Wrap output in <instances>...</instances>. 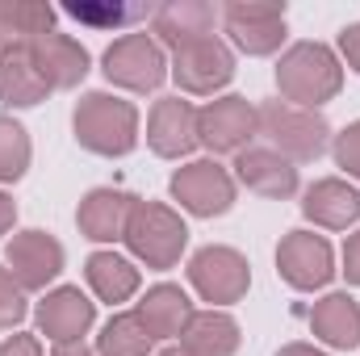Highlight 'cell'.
I'll list each match as a JSON object with an SVG mask.
<instances>
[{
  "mask_svg": "<svg viewBox=\"0 0 360 356\" xmlns=\"http://www.w3.org/2000/svg\"><path fill=\"white\" fill-rule=\"evenodd\" d=\"M276 89L297 109H319L344 89V68L323 42H297L276 63Z\"/></svg>",
  "mask_w": 360,
  "mask_h": 356,
  "instance_id": "1",
  "label": "cell"
},
{
  "mask_svg": "<svg viewBox=\"0 0 360 356\" xmlns=\"http://www.w3.org/2000/svg\"><path fill=\"white\" fill-rule=\"evenodd\" d=\"M72 130L76 143L92 155H130L139 143V109L122 96L109 92H89L80 96L76 113H72Z\"/></svg>",
  "mask_w": 360,
  "mask_h": 356,
  "instance_id": "2",
  "label": "cell"
},
{
  "mask_svg": "<svg viewBox=\"0 0 360 356\" xmlns=\"http://www.w3.org/2000/svg\"><path fill=\"white\" fill-rule=\"evenodd\" d=\"M122 239L147 268H172L188 243V231L176 210H168L160 201H134Z\"/></svg>",
  "mask_w": 360,
  "mask_h": 356,
  "instance_id": "3",
  "label": "cell"
},
{
  "mask_svg": "<svg viewBox=\"0 0 360 356\" xmlns=\"http://www.w3.org/2000/svg\"><path fill=\"white\" fill-rule=\"evenodd\" d=\"M256 117H260V130L272 139V147L297 164L319 160L327 147V134H331V126L319 109H297L289 101H269Z\"/></svg>",
  "mask_w": 360,
  "mask_h": 356,
  "instance_id": "4",
  "label": "cell"
},
{
  "mask_svg": "<svg viewBox=\"0 0 360 356\" xmlns=\"http://www.w3.org/2000/svg\"><path fill=\"white\" fill-rule=\"evenodd\" d=\"M164 76H168L164 51L147 34H126V38H117L105 51V80L117 84V89L151 92V89L164 84Z\"/></svg>",
  "mask_w": 360,
  "mask_h": 356,
  "instance_id": "5",
  "label": "cell"
},
{
  "mask_svg": "<svg viewBox=\"0 0 360 356\" xmlns=\"http://www.w3.org/2000/svg\"><path fill=\"white\" fill-rule=\"evenodd\" d=\"M188 281L193 289L214 302V306H226V302H239L252 285V268L248 260L235 252V248H201L193 260H188Z\"/></svg>",
  "mask_w": 360,
  "mask_h": 356,
  "instance_id": "6",
  "label": "cell"
},
{
  "mask_svg": "<svg viewBox=\"0 0 360 356\" xmlns=\"http://www.w3.org/2000/svg\"><path fill=\"white\" fill-rule=\"evenodd\" d=\"M172 197L197 218H218L235 205V180L214 160H197L172 177Z\"/></svg>",
  "mask_w": 360,
  "mask_h": 356,
  "instance_id": "7",
  "label": "cell"
},
{
  "mask_svg": "<svg viewBox=\"0 0 360 356\" xmlns=\"http://www.w3.org/2000/svg\"><path fill=\"white\" fill-rule=\"evenodd\" d=\"M256 130H260V117H256V109L243 96L210 101L197 113V143H205L214 155H222V151H248V139Z\"/></svg>",
  "mask_w": 360,
  "mask_h": 356,
  "instance_id": "8",
  "label": "cell"
},
{
  "mask_svg": "<svg viewBox=\"0 0 360 356\" xmlns=\"http://www.w3.org/2000/svg\"><path fill=\"white\" fill-rule=\"evenodd\" d=\"M172 76L184 92H218L231 84L235 76V55L226 51V42L218 38H201V42H188L172 55Z\"/></svg>",
  "mask_w": 360,
  "mask_h": 356,
  "instance_id": "9",
  "label": "cell"
},
{
  "mask_svg": "<svg viewBox=\"0 0 360 356\" xmlns=\"http://www.w3.org/2000/svg\"><path fill=\"white\" fill-rule=\"evenodd\" d=\"M226 34L248 55H272L285 38V4H260V0H235L222 8Z\"/></svg>",
  "mask_w": 360,
  "mask_h": 356,
  "instance_id": "10",
  "label": "cell"
},
{
  "mask_svg": "<svg viewBox=\"0 0 360 356\" xmlns=\"http://www.w3.org/2000/svg\"><path fill=\"white\" fill-rule=\"evenodd\" d=\"M276 268L281 276L293 285V289H323L335 272L331 260V243L323 235H310V231H289L276 248Z\"/></svg>",
  "mask_w": 360,
  "mask_h": 356,
  "instance_id": "11",
  "label": "cell"
},
{
  "mask_svg": "<svg viewBox=\"0 0 360 356\" xmlns=\"http://www.w3.org/2000/svg\"><path fill=\"white\" fill-rule=\"evenodd\" d=\"M4 265L21 289H46V281L63 272V243L46 231H21L4 248Z\"/></svg>",
  "mask_w": 360,
  "mask_h": 356,
  "instance_id": "12",
  "label": "cell"
},
{
  "mask_svg": "<svg viewBox=\"0 0 360 356\" xmlns=\"http://www.w3.org/2000/svg\"><path fill=\"white\" fill-rule=\"evenodd\" d=\"M147 143L155 155L164 160H180L197 147V109L180 96H164L155 101L151 109V122H147Z\"/></svg>",
  "mask_w": 360,
  "mask_h": 356,
  "instance_id": "13",
  "label": "cell"
},
{
  "mask_svg": "<svg viewBox=\"0 0 360 356\" xmlns=\"http://www.w3.org/2000/svg\"><path fill=\"white\" fill-rule=\"evenodd\" d=\"M38 327L55 344H80V336L92 327V302L80 289L63 285L38 302Z\"/></svg>",
  "mask_w": 360,
  "mask_h": 356,
  "instance_id": "14",
  "label": "cell"
},
{
  "mask_svg": "<svg viewBox=\"0 0 360 356\" xmlns=\"http://www.w3.org/2000/svg\"><path fill=\"white\" fill-rule=\"evenodd\" d=\"M30 55H34V63H38V72H42V80L51 89H76L84 80V72H89V51L76 38L55 34V30L46 38L30 42Z\"/></svg>",
  "mask_w": 360,
  "mask_h": 356,
  "instance_id": "15",
  "label": "cell"
},
{
  "mask_svg": "<svg viewBox=\"0 0 360 356\" xmlns=\"http://www.w3.org/2000/svg\"><path fill=\"white\" fill-rule=\"evenodd\" d=\"M235 172H239V180H243L252 193H260V197H293V193H297V168H293L281 151H269V147H248V151H239Z\"/></svg>",
  "mask_w": 360,
  "mask_h": 356,
  "instance_id": "16",
  "label": "cell"
},
{
  "mask_svg": "<svg viewBox=\"0 0 360 356\" xmlns=\"http://www.w3.org/2000/svg\"><path fill=\"white\" fill-rule=\"evenodd\" d=\"M130 210H134V197L122 193V189H92L89 197L80 201V231L96 239V243H113L126 235V222H130Z\"/></svg>",
  "mask_w": 360,
  "mask_h": 356,
  "instance_id": "17",
  "label": "cell"
},
{
  "mask_svg": "<svg viewBox=\"0 0 360 356\" xmlns=\"http://www.w3.org/2000/svg\"><path fill=\"white\" fill-rule=\"evenodd\" d=\"M51 84L42 80L30 46H0V101L13 109H30L46 101Z\"/></svg>",
  "mask_w": 360,
  "mask_h": 356,
  "instance_id": "18",
  "label": "cell"
},
{
  "mask_svg": "<svg viewBox=\"0 0 360 356\" xmlns=\"http://www.w3.org/2000/svg\"><path fill=\"white\" fill-rule=\"evenodd\" d=\"M302 214L310 218V222H319V227H331V231H344V227H352L360 214V197L356 189L348 184V180H314L310 189H306V201H302Z\"/></svg>",
  "mask_w": 360,
  "mask_h": 356,
  "instance_id": "19",
  "label": "cell"
},
{
  "mask_svg": "<svg viewBox=\"0 0 360 356\" xmlns=\"http://www.w3.org/2000/svg\"><path fill=\"white\" fill-rule=\"evenodd\" d=\"M214 4L205 0H172L164 8H155V34L180 51L188 42H201V38H214Z\"/></svg>",
  "mask_w": 360,
  "mask_h": 356,
  "instance_id": "20",
  "label": "cell"
},
{
  "mask_svg": "<svg viewBox=\"0 0 360 356\" xmlns=\"http://www.w3.org/2000/svg\"><path fill=\"white\" fill-rule=\"evenodd\" d=\"M134 314L143 319L151 340H172V336H184V327L193 319V302L184 298L180 285H155V289H147V298L139 302Z\"/></svg>",
  "mask_w": 360,
  "mask_h": 356,
  "instance_id": "21",
  "label": "cell"
},
{
  "mask_svg": "<svg viewBox=\"0 0 360 356\" xmlns=\"http://www.w3.org/2000/svg\"><path fill=\"white\" fill-rule=\"evenodd\" d=\"M180 348L188 356H235L239 352V323L222 310H193L184 336H180Z\"/></svg>",
  "mask_w": 360,
  "mask_h": 356,
  "instance_id": "22",
  "label": "cell"
},
{
  "mask_svg": "<svg viewBox=\"0 0 360 356\" xmlns=\"http://www.w3.org/2000/svg\"><path fill=\"white\" fill-rule=\"evenodd\" d=\"M310 327L331 348H356L360 344V306L348 293H327L323 302H314Z\"/></svg>",
  "mask_w": 360,
  "mask_h": 356,
  "instance_id": "23",
  "label": "cell"
},
{
  "mask_svg": "<svg viewBox=\"0 0 360 356\" xmlns=\"http://www.w3.org/2000/svg\"><path fill=\"white\" fill-rule=\"evenodd\" d=\"M55 25V8L42 0H0V46H30L46 38Z\"/></svg>",
  "mask_w": 360,
  "mask_h": 356,
  "instance_id": "24",
  "label": "cell"
},
{
  "mask_svg": "<svg viewBox=\"0 0 360 356\" xmlns=\"http://www.w3.org/2000/svg\"><path fill=\"white\" fill-rule=\"evenodd\" d=\"M84 276H89L92 293L101 302H126L139 289V268L117 252H92L89 265H84Z\"/></svg>",
  "mask_w": 360,
  "mask_h": 356,
  "instance_id": "25",
  "label": "cell"
},
{
  "mask_svg": "<svg viewBox=\"0 0 360 356\" xmlns=\"http://www.w3.org/2000/svg\"><path fill=\"white\" fill-rule=\"evenodd\" d=\"M151 344H155V340H151V331L143 327L139 314H117V319H109L105 331H101V340H96L101 356H147Z\"/></svg>",
  "mask_w": 360,
  "mask_h": 356,
  "instance_id": "26",
  "label": "cell"
},
{
  "mask_svg": "<svg viewBox=\"0 0 360 356\" xmlns=\"http://www.w3.org/2000/svg\"><path fill=\"white\" fill-rule=\"evenodd\" d=\"M30 168V134L21 122L0 117V184L21 180Z\"/></svg>",
  "mask_w": 360,
  "mask_h": 356,
  "instance_id": "27",
  "label": "cell"
},
{
  "mask_svg": "<svg viewBox=\"0 0 360 356\" xmlns=\"http://www.w3.org/2000/svg\"><path fill=\"white\" fill-rule=\"evenodd\" d=\"M68 13L89 25H130L139 17H151V4H68Z\"/></svg>",
  "mask_w": 360,
  "mask_h": 356,
  "instance_id": "28",
  "label": "cell"
},
{
  "mask_svg": "<svg viewBox=\"0 0 360 356\" xmlns=\"http://www.w3.org/2000/svg\"><path fill=\"white\" fill-rule=\"evenodd\" d=\"M21 319H25V289L13 281L8 268H0V331L17 327Z\"/></svg>",
  "mask_w": 360,
  "mask_h": 356,
  "instance_id": "29",
  "label": "cell"
},
{
  "mask_svg": "<svg viewBox=\"0 0 360 356\" xmlns=\"http://www.w3.org/2000/svg\"><path fill=\"white\" fill-rule=\"evenodd\" d=\"M335 164L360 180V122H352L344 134H335Z\"/></svg>",
  "mask_w": 360,
  "mask_h": 356,
  "instance_id": "30",
  "label": "cell"
},
{
  "mask_svg": "<svg viewBox=\"0 0 360 356\" xmlns=\"http://www.w3.org/2000/svg\"><path fill=\"white\" fill-rule=\"evenodd\" d=\"M0 356H42V344L34 336H8L0 344Z\"/></svg>",
  "mask_w": 360,
  "mask_h": 356,
  "instance_id": "31",
  "label": "cell"
},
{
  "mask_svg": "<svg viewBox=\"0 0 360 356\" xmlns=\"http://www.w3.org/2000/svg\"><path fill=\"white\" fill-rule=\"evenodd\" d=\"M340 51H344V59L360 72V21H356V25H348V30L340 34Z\"/></svg>",
  "mask_w": 360,
  "mask_h": 356,
  "instance_id": "32",
  "label": "cell"
},
{
  "mask_svg": "<svg viewBox=\"0 0 360 356\" xmlns=\"http://www.w3.org/2000/svg\"><path fill=\"white\" fill-rule=\"evenodd\" d=\"M344 272H348L352 285H360V231L348 239V248H344Z\"/></svg>",
  "mask_w": 360,
  "mask_h": 356,
  "instance_id": "33",
  "label": "cell"
},
{
  "mask_svg": "<svg viewBox=\"0 0 360 356\" xmlns=\"http://www.w3.org/2000/svg\"><path fill=\"white\" fill-rule=\"evenodd\" d=\"M13 222H17V205L0 193V235H8V231H13Z\"/></svg>",
  "mask_w": 360,
  "mask_h": 356,
  "instance_id": "34",
  "label": "cell"
},
{
  "mask_svg": "<svg viewBox=\"0 0 360 356\" xmlns=\"http://www.w3.org/2000/svg\"><path fill=\"white\" fill-rule=\"evenodd\" d=\"M276 356H327V352H319V348H310V344H285Z\"/></svg>",
  "mask_w": 360,
  "mask_h": 356,
  "instance_id": "35",
  "label": "cell"
},
{
  "mask_svg": "<svg viewBox=\"0 0 360 356\" xmlns=\"http://www.w3.org/2000/svg\"><path fill=\"white\" fill-rule=\"evenodd\" d=\"M51 356H92V352L84 348V344H59Z\"/></svg>",
  "mask_w": 360,
  "mask_h": 356,
  "instance_id": "36",
  "label": "cell"
},
{
  "mask_svg": "<svg viewBox=\"0 0 360 356\" xmlns=\"http://www.w3.org/2000/svg\"><path fill=\"white\" fill-rule=\"evenodd\" d=\"M160 356H188L184 348H168V352H160Z\"/></svg>",
  "mask_w": 360,
  "mask_h": 356,
  "instance_id": "37",
  "label": "cell"
}]
</instances>
